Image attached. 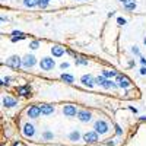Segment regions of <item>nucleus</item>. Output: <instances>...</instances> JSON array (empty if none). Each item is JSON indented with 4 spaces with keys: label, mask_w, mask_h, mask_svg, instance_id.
Wrapping results in <instances>:
<instances>
[{
    "label": "nucleus",
    "mask_w": 146,
    "mask_h": 146,
    "mask_svg": "<svg viewBox=\"0 0 146 146\" xmlns=\"http://www.w3.org/2000/svg\"><path fill=\"white\" fill-rule=\"evenodd\" d=\"M40 66H41V69H42V70H51V69L54 67V60H53V58L45 57V58H42V60H41Z\"/></svg>",
    "instance_id": "obj_1"
}]
</instances>
